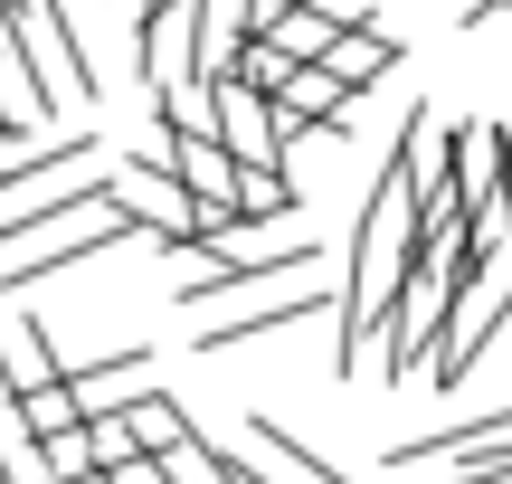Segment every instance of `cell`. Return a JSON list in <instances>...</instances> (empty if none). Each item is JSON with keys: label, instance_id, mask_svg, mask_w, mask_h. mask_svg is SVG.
I'll return each mask as SVG.
<instances>
[{"label": "cell", "instance_id": "cell-1", "mask_svg": "<svg viewBox=\"0 0 512 484\" xmlns=\"http://www.w3.org/2000/svg\"><path fill=\"white\" fill-rule=\"evenodd\" d=\"M86 162H95V133H48L38 152H19V162H0V247H19L29 228H48L57 209L86 200Z\"/></svg>", "mask_w": 512, "mask_h": 484}, {"label": "cell", "instance_id": "cell-2", "mask_svg": "<svg viewBox=\"0 0 512 484\" xmlns=\"http://www.w3.org/2000/svg\"><path fill=\"white\" fill-rule=\"evenodd\" d=\"M503 314H512V247H494V257L446 295V323H437V342H427V380H437V390H465V371H475L484 342L503 333Z\"/></svg>", "mask_w": 512, "mask_h": 484}, {"label": "cell", "instance_id": "cell-3", "mask_svg": "<svg viewBox=\"0 0 512 484\" xmlns=\"http://www.w3.org/2000/svg\"><path fill=\"white\" fill-rule=\"evenodd\" d=\"M209 143L228 152L238 171H285V124H275V105L256 86H238V76H209Z\"/></svg>", "mask_w": 512, "mask_h": 484}, {"label": "cell", "instance_id": "cell-4", "mask_svg": "<svg viewBox=\"0 0 512 484\" xmlns=\"http://www.w3.org/2000/svg\"><path fill=\"white\" fill-rule=\"evenodd\" d=\"M332 304H342V285H304V276H294L285 295H247L238 314L200 323V352H238V342H266V333H285V323H304V314H332Z\"/></svg>", "mask_w": 512, "mask_h": 484}, {"label": "cell", "instance_id": "cell-5", "mask_svg": "<svg viewBox=\"0 0 512 484\" xmlns=\"http://www.w3.org/2000/svg\"><path fill=\"white\" fill-rule=\"evenodd\" d=\"M133 48H143V86H200V57H190V0H143V29H133Z\"/></svg>", "mask_w": 512, "mask_h": 484}, {"label": "cell", "instance_id": "cell-6", "mask_svg": "<svg viewBox=\"0 0 512 484\" xmlns=\"http://www.w3.org/2000/svg\"><path fill=\"white\" fill-rule=\"evenodd\" d=\"M238 437H247L238 456H247V466L266 475V484H361V475H342V466H323V456H313L304 437L285 428V418H247Z\"/></svg>", "mask_w": 512, "mask_h": 484}, {"label": "cell", "instance_id": "cell-7", "mask_svg": "<svg viewBox=\"0 0 512 484\" xmlns=\"http://www.w3.org/2000/svg\"><path fill=\"white\" fill-rule=\"evenodd\" d=\"M57 380H67V361L48 352V333H38V314H10L0 323V399H38V390H57Z\"/></svg>", "mask_w": 512, "mask_h": 484}, {"label": "cell", "instance_id": "cell-8", "mask_svg": "<svg viewBox=\"0 0 512 484\" xmlns=\"http://www.w3.org/2000/svg\"><path fill=\"white\" fill-rule=\"evenodd\" d=\"M389 57H399V29H389V19H361V29H342L313 67H323L342 95H361V86H380V76H389Z\"/></svg>", "mask_w": 512, "mask_h": 484}, {"label": "cell", "instance_id": "cell-9", "mask_svg": "<svg viewBox=\"0 0 512 484\" xmlns=\"http://www.w3.org/2000/svg\"><path fill=\"white\" fill-rule=\"evenodd\" d=\"M247 10H256V0H190V57H200V86L228 76V57L247 48Z\"/></svg>", "mask_w": 512, "mask_h": 484}, {"label": "cell", "instance_id": "cell-10", "mask_svg": "<svg viewBox=\"0 0 512 484\" xmlns=\"http://www.w3.org/2000/svg\"><path fill=\"white\" fill-rule=\"evenodd\" d=\"M10 437H19V418H10V399H0V484L29 475V447H10Z\"/></svg>", "mask_w": 512, "mask_h": 484}, {"label": "cell", "instance_id": "cell-11", "mask_svg": "<svg viewBox=\"0 0 512 484\" xmlns=\"http://www.w3.org/2000/svg\"><path fill=\"white\" fill-rule=\"evenodd\" d=\"M19 10H29V0H19Z\"/></svg>", "mask_w": 512, "mask_h": 484}]
</instances>
